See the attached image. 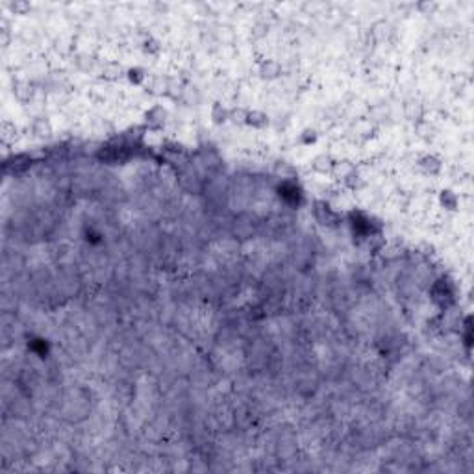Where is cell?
<instances>
[{
	"instance_id": "obj_1",
	"label": "cell",
	"mask_w": 474,
	"mask_h": 474,
	"mask_svg": "<svg viewBox=\"0 0 474 474\" xmlns=\"http://www.w3.org/2000/svg\"><path fill=\"white\" fill-rule=\"evenodd\" d=\"M180 185H182L187 193H200L204 189V180L200 178V174H198L197 170L187 167V169H184L182 174H180Z\"/></svg>"
},
{
	"instance_id": "obj_2",
	"label": "cell",
	"mask_w": 474,
	"mask_h": 474,
	"mask_svg": "<svg viewBox=\"0 0 474 474\" xmlns=\"http://www.w3.org/2000/svg\"><path fill=\"white\" fill-rule=\"evenodd\" d=\"M232 234L237 237V239H250L252 235L256 234V226H254V220L247 217V215H241L234 220L232 224Z\"/></svg>"
},
{
	"instance_id": "obj_3",
	"label": "cell",
	"mask_w": 474,
	"mask_h": 474,
	"mask_svg": "<svg viewBox=\"0 0 474 474\" xmlns=\"http://www.w3.org/2000/svg\"><path fill=\"white\" fill-rule=\"evenodd\" d=\"M30 165H32V159L26 154H19V156L11 158L4 167L11 174H22V172H26L30 169Z\"/></svg>"
},
{
	"instance_id": "obj_4",
	"label": "cell",
	"mask_w": 474,
	"mask_h": 474,
	"mask_svg": "<svg viewBox=\"0 0 474 474\" xmlns=\"http://www.w3.org/2000/svg\"><path fill=\"white\" fill-rule=\"evenodd\" d=\"M260 74H262V78L265 80H274L282 74V67H280V63L274 61V59H267V61H263V63L260 65Z\"/></svg>"
},
{
	"instance_id": "obj_5",
	"label": "cell",
	"mask_w": 474,
	"mask_h": 474,
	"mask_svg": "<svg viewBox=\"0 0 474 474\" xmlns=\"http://www.w3.org/2000/svg\"><path fill=\"white\" fill-rule=\"evenodd\" d=\"M354 165L350 161H337V163H333V167H332V174H333V178H337V180H347L352 172H354Z\"/></svg>"
},
{
	"instance_id": "obj_6",
	"label": "cell",
	"mask_w": 474,
	"mask_h": 474,
	"mask_svg": "<svg viewBox=\"0 0 474 474\" xmlns=\"http://www.w3.org/2000/svg\"><path fill=\"white\" fill-rule=\"evenodd\" d=\"M312 167H313V170H315V172H318V174H328V172H332L333 161H332V158H330V156L320 154V156H317L312 161Z\"/></svg>"
},
{
	"instance_id": "obj_7",
	"label": "cell",
	"mask_w": 474,
	"mask_h": 474,
	"mask_svg": "<svg viewBox=\"0 0 474 474\" xmlns=\"http://www.w3.org/2000/svg\"><path fill=\"white\" fill-rule=\"evenodd\" d=\"M34 85L30 84V82H17L15 84V97L21 100V102H28V100H32V97H34Z\"/></svg>"
},
{
	"instance_id": "obj_8",
	"label": "cell",
	"mask_w": 474,
	"mask_h": 474,
	"mask_svg": "<svg viewBox=\"0 0 474 474\" xmlns=\"http://www.w3.org/2000/svg\"><path fill=\"white\" fill-rule=\"evenodd\" d=\"M165 119H167V111H165L163 107H159V106L152 107L149 113H147V122H149V124H150L152 128L163 126Z\"/></svg>"
},
{
	"instance_id": "obj_9",
	"label": "cell",
	"mask_w": 474,
	"mask_h": 474,
	"mask_svg": "<svg viewBox=\"0 0 474 474\" xmlns=\"http://www.w3.org/2000/svg\"><path fill=\"white\" fill-rule=\"evenodd\" d=\"M169 84L170 82H167L163 76H154V78H150L147 87H149V91L154 93V95H163V93H169Z\"/></svg>"
},
{
	"instance_id": "obj_10",
	"label": "cell",
	"mask_w": 474,
	"mask_h": 474,
	"mask_svg": "<svg viewBox=\"0 0 474 474\" xmlns=\"http://www.w3.org/2000/svg\"><path fill=\"white\" fill-rule=\"evenodd\" d=\"M419 165H421V169L430 172V174H437L441 170V163L435 156H422L419 159Z\"/></svg>"
},
{
	"instance_id": "obj_11",
	"label": "cell",
	"mask_w": 474,
	"mask_h": 474,
	"mask_svg": "<svg viewBox=\"0 0 474 474\" xmlns=\"http://www.w3.org/2000/svg\"><path fill=\"white\" fill-rule=\"evenodd\" d=\"M247 124H250V126H254V128H267L269 126V117L263 113V111H248Z\"/></svg>"
},
{
	"instance_id": "obj_12",
	"label": "cell",
	"mask_w": 474,
	"mask_h": 474,
	"mask_svg": "<svg viewBox=\"0 0 474 474\" xmlns=\"http://www.w3.org/2000/svg\"><path fill=\"white\" fill-rule=\"evenodd\" d=\"M315 215H317V219L320 220L322 224H332L333 220H335V215H333V213L328 210V206H324L322 202H317Z\"/></svg>"
},
{
	"instance_id": "obj_13",
	"label": "cell",
	"mask_w": 474,
	"mask_h": 474,
	"mask_svg": "<svg viewBox=\"0 0 474 474\" xmlns=\"http://www.w3.org/2000/svg\"><path fill=\"white\" fill-rule=\"evenodd\" d=\"M433 298L437 300L439 304H448V302L452 300V293L448 291V287H446L445 283H437V285L433 287Z\"/></svg>"
},
{
	"instance_id": "obj_14",
	"label": "cell",
	"mask_w": 474,
	"mask_h": 474,
	"mask_svg": "<svg viewBox=\"0 0 474 474\" xmlns=\"http://www.w3.org/2000/svg\"><path fill=\"white\" fill-rule=\"evenodd\" d=\"M32 132H34V135L47 137V135H50L52 128H50V122L47 119H36L32 122Z\"/></svg>"
},
{
	"instance_id": "obj_15",
	"label": "cell",
	"mask_w": 474,
	"mask_h": 474,
	"mask_svg": "<svg viewBox=\"0 0 474 474\" xmlns=\"http://www.w3.org/2000/svg\"><path fill=\"white\" fill-rule=\"evenodd\" d=\"M76 67H78L80 71H91L93 69V65H95V59H93V56H89L87 52H82V54H78L76 56Z\"/></svg>"
},
{
	"instance_id": "obj_16",
	"label": "cell",
	"mask_w": 474,
	"mask_h": 474,
	"mask_svg": "<svg viewBox=\"0 0 474 474\" xmlns=\"http://www.w3.org/2000/svg\"><path fill=\"white\" fill-rule=\"evenodd\" d=\"M211 119L217 122V124H220V122H226L228 119H230V111H228L226 107L222 106V104H215L211 109Z\"/></svg>"
},
{
	"instance_id": "obj_17",
	"label": "cell",
	"mask_w": 474,
	"mask_h": 474,
	"mask_svg": "<svg viewBox=\"0 0 474 474\" xmlns=\"http://www.w3.org/2000/svg\"><path fill=\"white\" fill-rule=\"evenodd\" d=\"M104 78H109V80H117L122 76V67L117 63H107L106 67H104Z\"/></svg>"
},
{
	"instance_id": "obj_18",
	"label": "cell",
	"mask_w": 474,
	"mask_h": 474,
	"mask_svg": "<svg viewBox=\"0 0 474 474\" xmlns=\"http://www.w3.org/2000/svg\"><path fill=\"white\" fill-rule=\"evenodd\" d=\"M247 117H248V111L243 109V107H237V109H232V111H230V120H232L234 124H247Z\"/></svg>"
},
{
	"instance_id": "obj_19",
	"label": "cell",
	"mask_w": 474,
	"mask_h": 474,
	"mask_svg": "<svg viewBox=\"0 0 474 474\" xmlns=\"http://www.w3.org/2000/svg\"><path fill=\"white\" fill-rule=\"evenodd\" d=\"M180 99L184 100L185 104H197L198 102V93L195 91V87H185L182 91V97Z\"/></svg>"
},
{
	"instance_id": "obj_20",
	"label": "cell",
	"mask_w": 474,
	"mask_h": 474,
	"mask_svg": "<svg viewBox=\"0 0 474 474\" xmlns=\"http://www.w3.org/2000/svg\"><path fill=\"white\" fill-rule=\"evenodd\" d=\"M441 202H443L445 208H448V210H454L456 204H458V200H456L452 191H443V195H441Z\"/></svg>"
},
{
	"instance_id": "obj_21",
	"label": "cell",
	"mask_w": 474,
	"mask_h": 474,
	"mask_svg": "<svg viewBox=\"0 0 474 474\" xmlns=\"http://www.w3.org/2000/svg\"><path fill=\"white\" fill-rule=\"evenodd\" d=\"M345 184H347L350 189H358V187H361V184H363V182H361L360 174H358V172L354 170V172H352V174H350V176L345 180Z\"/></svg>"
},
{
	"instance_id": "obj_22",
	"label": "cell",
	"mask_w": 474,
	"mask_h": 474,
	"mask_svg": "<svg viewBox=\"0 0 474 474\" xmlns=\"http://www.w3.org/2000/svg\"><path fill=\"white\" fill-rule=\"evenodd\" d=\"M9 7H11L13 11H19V13H24L26 9H30V6L26 2H13V4H9Z\"/></svg>"
}]
</instances>
